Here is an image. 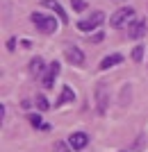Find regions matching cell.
I'll return each mask as SVG.
<instances>
[{"label":"cell","instance_id":"12","mask_svg":"<svg viewBox=\"0 0 148 152\" xmlns=\"http://www.w3.org/2000/svg\"><path fill=\"white\" fill-rule=\"evenodd\" d=\"M43 68H46V64H43L41 57H34L32 61H30V73H32V75H41Z\"/></svg>","mask_w":148,"mask_h":152},{"label":"cell","instance_id":"7","mask_svg":"<svg viewBox=\"0 0 148 152\" xmlns=\"http://www.w3.org/2000/svg\"><path fill=\"white\" fill-rule=\"evenodd\" d=\"M87 143H89V134H84V132H73L71 136H68V145H71L73 150H84Z\"/></svg>","mask_w":148,"mask_h":152},{"label":"cell","instance_id":"4","mask_svg":"<svg viewBox=\"0 0 148 152\" xmlns=\"http://www.w3.org/2000/svg\"><path fill=\"white\" fill-rule=\"evenodd\" d=\"M107 104H110V86L105 82H98L96 84V109L100 116L107 111Z\"/></svg>","mask_w":148,"mask_h":152},{"label":"cell","instance_id":"5","mask_svg":"<svg viewBox=\"0 0 148 152\" xmlns=\"http://www.w3.org/2000/svg\"><path fill=\"white\" fill-rule=\"evenodd\" d=\"M59 70H62V66H59L57 61L48 64V68H46L43 77H41V84H43V89H52V84H55V80H57Z\"/></svg>","mask_w":148,"mask_h":152},{"label":"cell","instance_id":"9","mask_svg":"<svg viewBox=\"0 0 148 152\" xmlns=\"http://www.w3.org/2000/svg\"><path fill=\"white\" fill-rule=\"evenodd\" d=\"M128 27H130L128 37L130 39H139V37H144V32H146V20H132Z\"/></svg>","mask_w":148,"mask_h":152},{"label":"cell","instance_id":"14","mask_svg":"<svg viewBox=\"0 0 148 152\" xmlns=\"http://www.w3.org/2000/svg\"><path fill=\"white\" fill-rule=\"evenodd\" d=\"M34 104L39 107V111H46V109L50 107V104H48V100H46V95H37V98H34Z\"/></svg>","mask_w":148,"mask_h":152},{"label":"cell","instance_id":"1","mask_svg":"<svg viewBox=\"0 0 148 152\" xmlns=\"http://www.w3.org/2000/svg\"><path fill=\"white\" fill-rule=\"evenodd\" d=\"M32 23L37 25V30L41 32V34H55L57 32V27H59V23L52 16H46V14H41V12H32Z\"/></svg>","mask_w":148,"mask_h":152},{"label":"cell","instance_id":"10","mask_svg":"<svg viewBox=\"0 0 148 152\" xmlns=\"http://www.w3.org/2000/svg\"><path fill=\"white\" fill-rule=\"evenodd\" d=\"M75 100V91L71 86H62V93H59V100L55 102V107H62V104H68V102Z\"/></svg>","mask_w":148,"mask_h":152},{"label":"cell","instance_id":"2","mask_svg":"<svg viewBox=\"0 0 148 152\" xmlns=\"http://www.w3.org/2000/svg\"><path fill=\"white\" fill-rule=\"evenodd\" d=\"M103 20H105V14L103 12H91L87 18H82L80 23H77V30L80 32H94V30H98V27L103 25Z\"/></svg>","mask_w":148,"mask_h":152},{"label":"cell","instance_id":"8","mask_svg":"<svg viewBox=\"0 0 148 152\" xmlns=\"http://www.w3.org/2000/svg\"><path fill=\"white\" fill-rule=\"evenodd\" d=\"M41 5H43V7H48V9H55V14H57L59 23H68V14L64 12V7L59 5L57 0H43Z\"/></svg>","mask_w":148,"mask_h":152},{"label":"cell","instance_id":"17","mask_svg":"<svg viewBox=\"0 0 148 152\" xmlns=\"http://www.w3.org/2000/svg\"><path fill=\"white\" fill-rule=\"evenodd\" d=\"M71 5H73V12H84V9H87V2H84V0H71Z\"/></svg>","mask_w":148,"mask_h":152},{"label":"cell","instance_id":"11","mask_svg":"<svg viewBox=\"0 0 148 152\" xmlns=\"http://www.w3.org/2000/svg\"><path fill=\"white\" fill-rule=\"evenodd\" d=\"M121 61H123V55L114 52V55L103 57V61H100V66H98V68H100V70H107V68H112V66H116V64H121Z\"/></svg>","mask_w":148,"mask_h":152},{"label":"cell","instance_id":"18","mask_svg":"<svg viewBox=\"0 0 148 152\" xmlns=\"http://www.w3.org/2000/svg\"><path fill=\"white\" fill-rule=\"evenodd\" d=\"M103 41V32H96L94 37H91V43H100Z\"/></svg>","mask_w":148,"mask_h":152},{"label":"cell","instance_id":"13","mask_svg":"<svg viewBox=\"0 0 148 152\" xmlns=\"http://www.w3.org/2000/svg\"><path fill=\"white\" fill-rule=\"evenodd\" d=\"M27 121H30L32 127H37V129H50V125L41 121V116H39V114H30V116H27Z\"/></svg>","mask_w":148,"mask_h":152},{"label":"cell","instance_id":"6","mask_svg":"<svg viewBox=\"0 0 148 152\" xmlns=\"http://www.w3.org/2000/svg\"><path fill=\"white\" fill-rule=\"evenodd\" d=\"M64 57L68 59L75 66H84V52L77 48V45H66L64 48Z\"/></svg>","mask_w":148,"mask_h":152},{"label":"cell","instance_id":"3","mask_svg":"<svg viewBox=\"0 0 148 152\" xmlns=\"http://www.w3.org/2000/svg\"><path fill=\"white\" fill-rule=\"evenodd\" d=\"M132 16H135V7H121V9H116L110 16V25L112 27H123L125 23L132 20Z\"/></svg>","mask_w":148,"mask_h":152},{"label":"cell","instance_id":"16","mask_svg":"<svg viewBox=\"0 0 148 152\" xmlns=\"http://www.w3.org/2000/svg\"><path fill=\"white\" fill-rule=\"evenodd\" d=\"M55 152H73V148L68 145V143H62V141H57V143H55Z\"/></svg>","mask_w":148,"mask_h":152},{"label":"cell","instance_id":"20","mask_svg":"<svg viewBox=\"0 0 148 152\" xmlns=\"http://www.w3.org/2000/svg\"><path fill=\"white\" fill-rule=\"evenodd\" d=\"M114 2H119V0H114Z\"/></svg>","mask_w":148,"mask_h":152},{"label":"cell","instance_id":"19","mask_svg":"<svg viewBox=\"0 0 148 152\" xmlns=\"http://www.w3.org/2000/svg\"><path fill=\"white\" fill-rule=\"evenodd\" d=\"M14 48H16V39H9L7 41V50H14Z\"/></svg>","mask_w":148,"mask_h":152},{"label":"cell","instance_id":"15","mask_svg":"<svg viewBox=\"0 0 148 152\" xmlns=\"http://www.w3.org/2000/svg\"><path fill=\"white\" fill-rule=\"evenodd\" d=\"M141 59H144V45H137L135 50H132V61H137V64H139Z\"/></svg>","mask_w":148,"mask_h":152}]
</instances>
